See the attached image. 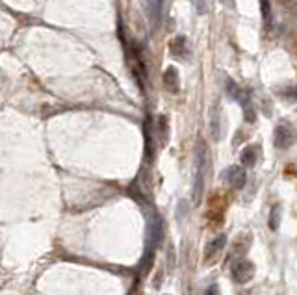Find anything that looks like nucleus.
<instances>
[{"label":"nucleus","mask_w":297,"mask_h":295,"mask_svg":"<svg viewBox=\"0 0 297 295\" xmlns=\"http://www.w3.org/2000/svg\"><path fill=\"white\" fill-rule=\"evenodd\" d=\"M281 213H282V206L281 205H273L271 206V212H269V221H267V225L269 228L277 232L279 227H281Z\"/></svg>","instance_id":"nucleus-13"},{"label":"nucleus","mask_w":297,"mask_h":295,"mask_svg":"<svg viewBox=\"0 0 297 295\" xmlns=\"http://www.w3.org/2000/svg\"><path fill=\"white\" fill-rule=\"evenodd\" d=\"M164 234V221L156 212H147V234H145V243L147 251H154L162 242Z\"/></svg>","instance_id":"nucleus-2"},{"label":"nucleus","mask_w":297,"mask_h":295,"mask_svg":"<svg viewBox=\"0 0 297 295\" xmlns=\"http://www.w3.org/2000/svg\"><path fill=\"white\" fill-rule=\"evenodd\" d=\"M223 178L229 182L232 188L242 189V188L245 186V182H247V173H245L244 167L232 166V167H229V169L225 171V174H223Z\"/></svg>","instance_id":"nucleus-5"},{"label":"nucleus","mask_w":297,"mask_h":295,"mask_svg":"<svg viewBox=\"0 0 297 295\" xmlns=\"http://www.w3.org/2000/svg\"><path fill=\"white\" fill-rule=\"evenodd\" d=\"M162 4H164V0H147V15H149V23L156 26V24L160 23V17H162Z\"/></svg>","instance_id":"nucleus-10"},{"label":"nucleus","mask_w":297,"mask_h":295,"mask_svg":"<svg viewBox=\"0 0 297 295\" xmlns=\"http://www.w3.org/2000/svg\"><path fill=\"white\" fill-rule=\"evenodd\" d=\"M205 295H219V294H217V286H210L205 292Z\"/></svg>","instance_id":"nucleus-17"},{"label":"nucleus","mask_w":297,"mask_h":295,"mask_svg":"<svg viewBox=\"0 0 297 295\" xmlns=\"http://www.w3.org/2000/svg\"><path fill=\"white\" fill-rule=\"evenodd\" d=\"M260 9H262L264 21H269V17H271V0H260Z\"/></svg>","instance_id":"nucleus-14"},{"label":"nucleus","mask_w":297,"mask_h":295,"mask_svg":"<svg viewBox=\"0 0 297 295\" xmlns=\"http://www.w3.org/2000/svg\"><path fill=\"white\" fill-rule=\"evenodd\" d=\"M282 97L290 100V102H296L297 100V85H292V87H286L284 93H282Z\"/></svg>","instance_id":"nucleus-16"},{"label":"nucleus","mask_w":297,"mask_h":295,"mask_svg":"<svg viewBox=\"0 0 297 295\" xmlns=\"http://www.w3.org/2000/svg\"><path fill=\"white\" fill-rule=\"evenodd\" d=\"M240 87H238L236 84L232 82V80H227V93H229V97L230 98H234V100H236L238 98V95H240Z\"/></svg>","instance_id":"nucleus-15"},{"label":"nucleus","mask_w":297,"mask_h":295,"mask_svg":"<svg viewBox=\"0 0 297 295\" xmlns=\"http://www.w3.org/2000/svg\"><path fill=\"white\" fill-rule=\"evenodd\" d=\"M219 132H221V106L219 102H215L212 106V112H210V134H212L213 141L219 139Z\"/></svg>","instance_id":"nucleus-9"},{"label":"nucleus","mask_w":297,"mask_h":295,"mask_svg":"<svg viewBox=\"0 0 297 295\" xmlns=\"http://www.w3.org/2000/svg\"><path fill=\"white\" fill-rule=\"evenodd\" d=\"M230 275L238 284H247L255 277V264L247 258H238L230 265Z\"/></svg>","instance_id":"nucleus-3"},{"label":"nucleus","mask_w":297,"mask_h":295,"mask_svg":"<svg viewBox=\"0 0 297 295\" xmlns=\"http://www.w3.org/2000/svg\"><path fill=\"white\" fill-rule=\"evenodd\" d=\"M169 52L178 60H186L190 56V46H188V39L184 36H176L169 41Z\"/></svg>","instance_id":"nucleus-6"},{"label":"nucleus","mask_w":297,"mask_h":295,"mask_svg":"<svg viewBox=\"0 0 297 295\" xmlns=\"http://www.w3.org/2000/svg\"><path fill=\"white\" fill-rule=\"evenodd\" d=\"M236 100L240 102V104H242V108H244L245 121H247V123H255L256 115H255V108H253L251 98H249V95H247V91H240V95H238Z\"/></svg>","instance_id":"nucleus-11"},{"label":"nucleus","mask_w":297,"mask_h":295,"mask_svg":"<svg viewBox=\"0 0 297 295\" xmlns=\"http://www.w3.org/2000/svg\"><path fill=\"white\" fill-rule=\"evenodd\" d=\"M227 245V236L225 234H219V236H215L212 242L206 245V249H205V262H208V264H212V260L217 254H219L221 251H223V247Z\"/></svg>","instance_id":"nucleus-7"},{"label":"nucleus","mask_w":297,"mask_h":295,"mask_svg":"<svg viewBox=\"0 0 297 295\" xmlns=\"http://www.w3.org/2000/svg\"><path fill=\"white\" fill-rule=\"evenodd\" d=\"M294 141H296V132H294V128L290 125L284 123V125H279L275 128L273 143L277 149H288V147H292Z\"/></svg>","instance_id":"nucleus-4"},{"label":"nucleus","mask_w":297,"mask_h":295,"mask_svg":"<svg viewBox=\"0 0 297 295\" xmlns=\"http://www.w3.org/2000/svg\"><path fill=\"white\" fill-rule=\"evenodd\" d=\"M164 85L169 93H178L180 89V78H178V71L175 67H168L164 73Z\"/></svg>","instance_id":"nucleus-8"},{"label":"nucleus","mask_w":297,"mask_h":295,"mask_svg":"<svg viewBox=\"0 0 297 295\" xmlns=\"http://www.w3.org/2000/svg\"><path fill=\"white\" fill-rule=\"evenodd\" d=\"M240 162H242V166L244 167H253L256 164V147L255 145H249V147H245L242 154H240Z\"/></svg>","instance_id":"nucleus-12"},{"label":"nucleus","mask_w":297,"mask_h":295,"mask_svg":"<svg viewBox=\"0 0 297 295\" xmlns=\"http://www.w3.org/2000/svg\"><path fill=\"white\" fill-rule=\"evenodd\" d=\"M206 166H208V152H206V145L201 141L195 149V176H193V203L195 205H201V199H203Z\"/></svg>","instance_id":"nucleus-1"},{"label":"nucleus","mask_w":297,"mask_h":295,"mask_svg":"<svg viewBox=\"0 0 297 295\" xmlns=\"http://www.w3.org/2000/svg\"><path fill=\"white\" fill-rule=\"evenodd\" d=\"M221 2H225V0H221Z\"/></svg>","instance_id":"nucleus-18"}]
</instances>
